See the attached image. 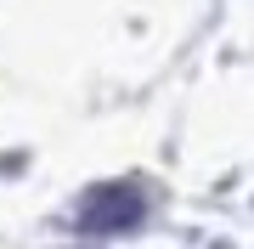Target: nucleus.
<instances>
[{"mask_svg":"<svg viewBox=\"0 0 254 249\" xmlns=\"http://www.w3.org/2000/svg\"><path fill=\"white\" fill-rule=\"evenodd\" d=\"M147 221V198L136 187L113 181V187H91V193L79 198V232H91V238H125V232H136Z\"/></svg>","mask_w":254,"mask_h":249,"instance_id":"1","label":"nucleus"}]
</instances>
